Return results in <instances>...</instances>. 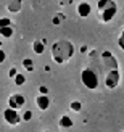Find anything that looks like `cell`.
Here are the masks:
<instances>
[{"label": "cell", "mask_w": 124, "mask_h": 132, "mask_svg": "<svg viewBox=\"0 0 124 132\" xmlns=\"http://www.w3.org/2000/svg\"><path fill=\"white\" fill-rule=\"evenodd\" d=\"M77 15H79L81 18H87L90 16V13H92V8H90V3L87 2H81V3H77Z\"/></svg>", "instance_id": "52a82bcc"}, {"label": "cell", "mask_w": 124, "mask_h": 132, "mask_svg": "<svg viewBox=\"0 0 124 132\" xmlns=\"http://www.w3.org/2000/svg\"><path fill=\"white\" fill-rule=\"evenodd\" d=\"M13 32H15L13 26H8V28H0V36L5 37V39H10L13 36Z\"/></svg>", "instance_id": "7c38bea8"}, {"label": "cell", "mask_w": 124, "mask_h": 132, "mask_svg": "<svg viewBox=\"0 0 124 132\" xmlns=\"http://www.w3.org/2000/svg\"><path fill=\"white\" fill-rule=\"evenodd\" d=\"M69 110H71V111H74V113H79V111H82V103H81V102H77V100L71 102V103H69Z\"/></svg>", "instance_id": "4fadbf2b"}, {"label": "cell", "mask_w": 124, "mask_h": 132, "mask_svg": "<svg viewBox=\"0 0 124 132\" xmlns=\"http://www.w3.org/2000/svg\"><path fill=\"white\" fill-rule=\"evenodd\" d=\"M3 119H5L6 124H10V126H18V124L23 121V118H21V114H19V111L6 108L3 111Z\"/></svg>", "instance_id": "5b68a950"}, {"label": "cell", "mask_w": 124, "mask_h": 132, "mask_svg": "<svg viewBox=\"0 0 124 132\" xmlns=\"http://www.w3.org/2000/svg\"><path fill=\"white\" fill-rule=\"evenodd\" d=\"M24 105H26L24 95H21V94H13V95H10V98H8V108L19 111Z\"/></svg>", "instance_id": "8992f818"}, {"label": "cell", "mask_w": 124, "mask_h": 132, "mask_svg": "<svg viewBox=\"0 0 124 132\" xmlns=\"http://www.w3.org/2000/svg\"><path fill=\"white\" fill-rule=\"evenodd\" d=\"M118 45H119L121 50H124V31H121V34L118 37Z\"/></svg>", "instance_id": "ac0fdd59"}, {"label": "cell", "mask_w": 124, "mask_h": 132, "mask_svg": "<svg viewBox=\"0 0 124 132\" xmlns=\"http://www.w3.org/2000/svg\"><path fill=\"white\" fill-rule=\"evenodd\" d=\"M74 55V45L71 44L69 40H56L53 45H52V58L53 61L58 64H63L66 63L68 60H71Z\"/></svg>", "instance_id": "7a4b0ae2"}, {"label": "cell", "mask_w": 124, "mask_h": 132, "mask_svg": "<svg viewBox=\"0 0 124 132\" xmlns=\"http://www.w3.org/2000/svg\"><path fill=\"white\" fill-rule=\"evenodd\" d=\"M23 66H24V69L26 71H34V63H32V60H31V58H24V60H23Z\"/></svg>", "instance_id": "5bb4252c"}, {"label": "cell", "mask_w": 124, "mask_h": 132, "mask_svg": "<svg viewBox=\"0 0 124 132\" xmlns=\"http://www.w3.org/2000/svg\"><path fill=\"white\" fill-rule=\"evenodd\" d=\"M18 74H19V72H18V69H16V68H11V69H10V72H8V76H10L11 79H15Z\"/></svg>", "instance_id": "ffe728a7"}, {"label": "cell", "mask_w": 124, "mask_h": 132, "mask_svg": "<svg viewBox=\"0 0 124 132\" xmlns=\"http://www.w3.org/2000/svg\"><path fill=\"white\" fill-rule=\"evenodd\" d=\"M0 47H2V42H0Z\"/></svg>", "instance_id": "603a6c76"}, {"label": "cell", "mask_w": 124, "mask_h": 132, "mask_svg": "<svg viewBox=\"0 0 124 132\" xmlns=\"http://www.w3.org/2000/svg\"><path fill=\"white\" fill-rule=\"evenodd\" d=\"M81 81H82V84L86 85L89 90H97V89H98V84H100L98 74H97V71L92 68V66L82 69V72H81Z\"/></svg>", "instance_id": "277c9868"}, {"label": "cell", "mask_w": 124, "mask_h": 132, "mask_svg": "<svg viewBox=\"0 0 124 132\" xmlns=\"http://www.w3.org/2000/svg\"><path fill=\"white\" fill-rule=\"evenodd\" d=\"M39 90H40V95H47V92H48V90H47V87H44V85H42V87L39 89Z\"/></svg>", "instance_id": "7402d4cb"}, {"label": "cell", "mask_w": 124, "mask_h": 132, "mask_svg": "<svg viewBox=\"0 0 124 132\" xmlns=\"http://www.w3.org/2000/svg\"><path fill=\"white\" fill-rule=\"evenodd\" d=\"M32 48H34V52L37 55H42L44 50H45V39L44 40H36L34 44H32Z\"/></svg>", "instance_id": "30bf717a"}, {"label": "cell", "mask_w": 124, "mask_h": 132, "mask_svg": "<svg viewBox=\"0 0 124 132\" xmlns=\"http://www.w3.org/2000/svg\"><path fill=\"white\" fill-rule=\"evenodd\" d=\"M97 6H98V18L102 23L113 21V18L118 13V6H116V2H113V0H98Z\"/></svg>", "instance_id": "3957f363"}, {"label": "cell", "mask_w": 124, "mask_h": 132, "mask_svg": "<svg viewBox=\"0 0 124 132\" xmlns=\"http://www.w3.org/2000/svg\"><path fill=\"white\" fill-rule=\"evenodd\" d=\"M21 118H23V121H31V119H32V111H31V110L24 111V113L21 114Z\"/></svg>", "instance_id": "e0dca14e"}, {"label": "cell", "mask_w": 124, "mask_h": 132, "mask_svg": "<svg viewBox=\"0 0 124 132\" xmlns=\"http://www.w3.org/2000/svg\"><path fill=\"white\" fill-rule=\"evenodd\" d=\"M13 81H15V84H16V85H23V84L26 82V76L19 72V74H18V76H16L15 79H13Z\"/></svg>", "instance_id": "9a60e30c"}, {"label": "cell", "mask_w": 124, "mask_h": 132, "mask_svg": "<svg viewBox=\"0 0 124 132\" xmlns=\"http://www.w3.org/2000/svg\"><path fill=\"white\" fill-rule=\"evenodd\" d=\"M5 58H6L5 50H2V48H0V63H3V61H5Z\"/></svg>", "instance_id": "44dd1931"}, {"label": "cell", "mask_w": 124, "mask_h": 132, "mask_svg": "<svg viewBox=\"0 0 124 132\" xmlns=\"http://www.w3.org/2000/svg\"><path fill=\"white\" fill-rule=\"evenodd\" d=\"M36 105H37V108L40 111H47L48 106H50V98L47 95H39L36 98Z\"/></svg>", "instance_id": "ba28073f"}, {"label": "cell", "mask_w": 124, "mask_h": 132, "mask_svg": "<svg viewBox=\"0 0 124 132\" xmlns=\"http://www.w3.org/2000/svg\"><path fill=\"white\" fill-rule=\"evenodd\" d=\"M21 2L19 0H10V2H6V10L11 11V13H18L19 10H21Z\"/></svg>", "instance_id": "9c48e42d"}, {"label": "cell", "mask_w": 124, "mask_h": 132, "mask_svg": "<svg viewBox=\"0 0 124 132\" xmlns=\"http://www.w3.org/2000/svg\"><path fill=\"white\" fill-rule=\"evenodd\" d=\"M61 19H64L63 15H56V16H53V24H61Z\"/></svg>", "instance_id": "d6986e66"}, {"label": "cell", "mask_w": 124, "mask_h": 132, "mask_svg": "<svg viewBox=\"0 0 124 132\" xmlns=\"http://www.w3.org/2000/svg\"><path fill=\"white\" fill-rule=\"evenodd\" d=\"M44 132H48V130H44Z\"/></svg>", "instance_id": "cb8c5ba5"}, {"label": "cell", "mask_w": 124, "mask_h": 132, "mask_svg": "<svg viewBox=\"0 0 124 132\" xmlns=\"http://www.w3.org/2000/svg\"><path fill=\"white\" fill-rule=\"evenodd\" d=\"M102 61H103V69H105V87L110 90H114L121 81L118 61H116L111 52H106V50L102 53Z\"/></svg>", "instance_id": "6da1fadb"}, {"label": "cell", "mask_w": 124, "mask_h": 132, "mask_svg": "<svg viewBox=\"0 0 124 132\" xmlns=\"http://www.w3.org/2000/svg\"><path fill=\"white\" fill-rule=\"evenodd\" d=\"M8 26H11V19L10 18H0V28H8Z\"/></svg>", "instance_id": "2e32d148"}, {"label": "cell", "mask_w": 124, "mask_h": 132, "mask_svg": "<svg viewBox=\"0 0 124 132\" xmlns=\"http://www.w3.org/2000/svg\"><path fill=\"white\" fill-rule=\"evenodd\" d=\"M60 126H61L63 129L73 127V119H71L69 116H61V118H60Z\"/></svg>", "instance_id": "8fae6325"}]
</instances>
